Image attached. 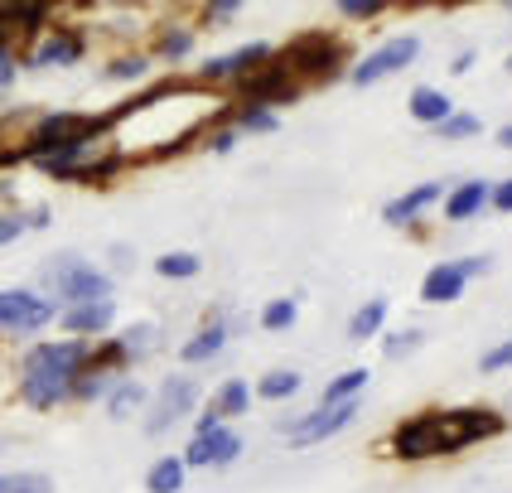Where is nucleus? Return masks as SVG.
I'll list each match as a JSON object with an SVG mask.
<instances>
[{"label": "nucleus", "mask_w": 512, "mask_h": 493, "mask_svg": "<svg viewBox=\"0 0 512 493\" xmlns=\"http://www.w3.org/2000/svg\"><path fill=\"white\" fill-rule=\"evenodd\" d=\"M266 58H271V44H242L237 54H223V58H213V63H203V78H208V83L252 78L256 68H266Z\"/></svg>", "instance_id": "obj_11"}, {"label": "nucleus", "mask_w": 512, "mask_h": 493, "mask_svg": "<svg viewBox=\"0 0 512 493\" xmlns=\"http://www.w3.org/2000/svg\"><path fill=\"white\" fill-rule=\"evenodd\" d=\"M237 10H242L237 0H218V5H208V20H232Z\"/></svg>", "instance_id": "obj_37"}, {"label": "nucleus", "mask_w": 512, "mask_h": 493, "mask_svg": "<svg viewBox=\"0 0 512 493\" xmlns=\"http://www.w3.org/2000/svg\"><path fill=\"white\" fill-rule=\"evenodd\" d=\"M145 489L150 493H179L184 489V460H174V455L155 460L150 464V474H145Z\"/></svg>", "instance_id": "obj_18"}, {"label": "nucleus", "mask_w": 512, "mask_h": 493, "mask_svg": "<svg viewBox=\"0 0 512 493\" xmlns=\"http://www.w3.org/2000/svg\"><path fill=\"white\" fill-rule=\"evenodd\" d=\"M508 73H512V58H508Z\"/></svg>", "instance_id": "obj_43"}, {"label": "nucleus", "mask_w": 512, "mask_h": 493, "mask_svg": "<svg viewBox=\"0 0 512 493\" xmlns=\"http://www.w3.org/2000/svg\"><path fill=\"white\" fill-rule=\"evenodd\" d=\"M416 54H421V39H416V34H392L387 44H377V49L353 68V83L368 87V83H377V78H387V73H401L406 63H416Z\"/></svg>", "instance_id": "obj_5"}, {"label": "nucleus", "mask_w": 512, "mask_h": 493, "mask_svg": "<svg viewBox=\"0 0 512 493\" xmlns=\"http://www.w3.org/2000/svg\"><path fill=\"white\" fill-rule=\"evenodd\" d=\"M498 141H503V145H508V150H512V121H508V126H503V136H498Z\"/></svg>", "instance_id": "obj_42"}, {"label": "nucleus", "mask_w": 512, "mask_h": 493, "mask_svg": "<svg viewBox=\"0 0 512 493\" xmlns=\"http://www.w3.org/2000/svg\"><path fill=\"white\" fill-rule=\"evenodd\" d=\"M358 411H363L358 402L319 406V411H310L305 421H295V426H290V440H295V445H314V440H329V435H339L343 426H353V416H358Z\"/></svg>", "instance_id": "obj_8"}, {"label": "nucleus", "mask_w": 512, "mask_h": 493, "mask_svg": "<svg viewBox=\"0 0 512 493\" xmlns=\"http://www.w3.org/2000/svg\"><path fill=\"white\" fill-rule=\"evenodd\" d=\"M435 131H440L445 141H459V136H479V131H484V121H479L474 112H450Z\"/></svg>", "instance_id": "obj_27"}, {"label": "nucleus", "mask_w": 512, "mask_h": 493, "mask_svg": "<svg viewBox=\"0 0 512 493\" xmlns=\"http://www.w3.org/2000/svg\"><path fill=\"white\" fill-rule=\"evenodd\" d=\"M256 392L266 397V402H281V397H295L300 392V373H290V368H276V373H266L256 382Z\"/></svg>", "instance_id": "obj_24"}, {"label": "nucleus", "mask_w": 512, "mask_h": 493, "mask_svg": "<svg viewBox=\"0 0 512 493\" xmlns=\"http://www.w3.org/2000/svg\"><path fill=\"white\" fill-rule=\"evenodd\" d=\"M252 406V387L242 382V377H232V382H223L218 387V397H213V416L223 421V416H242Z\"/></svg>", "instance_id": "obj_20"}, {"label": "nucleus", "mask_w": 512, "mask_h": 493, "mask_svg": "<svg viewBox=\"0 0 512 493\" xmlns=\"http://www.w3.org/2000/svg\"><path fill=\"white\" fill-rule=\"evenodd\" d=\"M87 368V344L83 339H63V344H34L25 353V368H20V397L29 406H58Z\"/></svg>", "instance_id": "obj_2"}, {"label": "nucleus", "mask_w": 512, "mask_h": 493, "mask_svg": "<svg viewBox=\"0 0 512 493\" xmlns=\"http://www.w3.org/2000/svg\"><path fill=\"white\" fill-rule=\"evenodd\" d=\"M223 344H228V324H223V319H213V324H203L199 334L179 348V358H184V363H203V358H213Z\"/></svg>", "instance_id": "obj_17"}, {"label": "nucleus", "mask_w": 512, "mask_h": 493, "mask_svg": "<svg viewBox=\"0 0 512 493\" xmlns=\"http://www.w3.org/2000/svg\"><path fill=\"white\" fill-rule=\"evenodd\" d=\"M368 387V373L363 368H348L343 377H334L329 387H324V406H334V402H358V392Z\"/></svg>", "instance_id": "obj_23"}, {"label": "nucleus", "mask_w": 512, "mask_h": 493, "mask_svg": "<svg viewBox=\"0 0 512 493\" xmlns=\"http://www.w3.org/2000/svg\"><path fill=\"white\" fill-rule=\"evenodd\" d=\"M426 334L421 329H406V334H397V339H387V358H401V353H411V348L421 344Z\"/></svg>", "instance_id": "obj_34"}, {"label": "nucleus", "mask_w": 512, "mask_h": 493, "mask_svg": "<svg viewBox=\"0 0 512 493\" xmlns=\"http://www.w3.org/2000/svg\"><path fill=\"white\" fill-rule=\"evenodd\" d=\"M334 63H343V49L339 39H324V34L295 39L285 54V68H300V73H334Z\"/></svg>", "instance_id": "obj_10"}, {"label": "nucleus", "mask_w": 512, "mask_h": 493, "mask_svg": "<svg viewBox=\"0 0 512 493\" xmlns=\"http://www.w3.org/2000/svg\"><path fill=\"white\" fill-rule=\"evenodd\" d=\"M242 97L247 102H271V97H290V68L285 63H266V68H256L252 78H242Z\"/></svg>", "instance_id": "obj_13"}, {"label": "nucleus", "mask_w": 512, "mask_h": 493, "mask_svg": "<svg viewBox=\"0 0 512 493\" xmlns=\"http://www.w3.org/2000/svg\"><path fill=\"white\" fill-rule=\"evenodd\" d=\"M488 203H493L498 213H512V179H503L498 189H488Z\"/></svg>", "instance_id": "obj_35"}, {"label": "nucleus", "mask_w": 512, "mask_h": 493, "mask_svg": "<svg viewBox=\"0 0 512 493\" xmlns=\"http://www.w3.org/2000/svg\"><path fill=\"white\" fill-rule=\"evenodd\" d=\"M10 25H15V20H10V10H0V49H5V34H10Z\"/></svg>", "instance_id": "obj_41"}, {"label": "nucleus", "mask_w": 512, "mask_h": 493, "mask_svg": "<svg viewBox=\"0 0 512 493\" xmlns=\"http://www.w3.org/2000/svg\"><path fill=\"white\" fill-rule=\"evenodd\" d=\"M484 203H488V184H484V179H464L459 189H450V194H445V218H450V223H464V218H474Z\"/></svg>", "instance_id": "obj_14"}, {"label": "nucleus", "mask_w": 512, "mask_h": 493, "mask_svg": "<svg viewBox=\"0 0 512 493\" xmlns=\"http://www.w3.org/2000/svg\"><path fill=\"white\" fill-rule=\"evenodd\" d=\"M411 116H416V121H430V126H440V121L450 116V97L435 92V87H416V92H411Z\"/></svg>", "instance_id": "obj_19"}, {"label": "nucleus", "mask_w": 512, "mask_h": 493, "mask_svg": "<svg viewBox=\"0 0 512 493\" xmlns=\"http://www.w3.org/2000/svg\"><path fill=\"white\" fill-rule=\"evenodd\" d=\"M189 44H194V39H189L184 29H170V34L160 39V54H165V58H184V54H189Z\"/></svg>", "instance_id": "obj_32"}, {"label": "nucleus", "mask_w": 512, "mask_h": 493, "mask_svg": "<svg viewBox=\"0 0 512 493\" xmlns=\"http://www.w3.org/2000/svg\"><path fill=\"white\" fill-rule=\"evenodd\" d=\"M15 83V58H10V49H0V87Z\"/></svg>", "instance_id": "obj_38"}, {"label": "nucleus", "mask_w": 512, "mask_h": 493, "mask_svg": "<svg viewBox=\"0 0 512 493\" xmlns=\"http://www.w3.org/2000/svg\"><path fill=\"white\" fill-rule=\"evenodd\" d=\"M479 368H484V373H498V368H512V339H508V344H498V348H488L484 358H479Z\"/></svg>", "instance_id": "obj_30"}, {"label": "nucleus", "mask_w": 512, "mask_h": 493, "mask_svg": "<svg viewBox=\"0 0 512 493\" xmlns=\"http://www.w3.org/2000/svg\"><path fill=\"white\" fill-rule=\"evenodd\" d=\"M203 261L194 252H170V257H155V271L160 276H170V281H189V276H199Z\"/></svg>", "instance_id": "obj_25"}, {"label": "nucleus", "mask_w": 512, "mask_h": 493, "mask_svg": "<svg viewBox=\"0 0 512 493\" xmlns=\"http://www.w3.org/2000/svg\"><path fill=\"white\" fill-rule=\"evenodd\" d=\"M0 493H54V484H49V474L20 469V474H0Z\"/></svg>", "instance_id": "obj_26"}, {"label": "nucleus", "mask_w": 512, "mask_h": 493, "mask_svg": "<svg viewBox=\"0 0 512 493\" xmlns=\"http://www.w3.org/2000/svg\"><path fill=\"white\" fill-rule=\"evenodd\" d=\"M78 58H83V39H78L73 29L49 34V39L34 49V63H39V68H54V63H78Z\"/></svg>", "instance_id": "obj_15"}, {"label": "nucleus", "mask_w": 512, "mask_h": 493, "mask_svg": "<svg viewBox=\"0 0 512 493\" xmlns=\"http://www.w3.org/2000/svg\"><path fill=\"white\" fill-rule=\"evenodd\" d=\"M450 68H455V73H469V68H474V54H459Z\"/></svg>", "instance_id": "obj_40"}, {"label": "nucleus", "mask_w": 512, "mask_h": 493, "mask_svg": "<svg viewBox=\"0 0 512 493\" xmlns=\"http://www.w3.org/2000/svg\"><path fill=\"white\" fill-rule=\"evenodd\" d=\"M503 431V416L484 406H455V411H421L411 421H401L392 435V450L401 460H426V455H455L474 440Z\"/></svg>", "instance_id": "obj_1"}, {"label": "nucleus", "mask_w": 512, "mask_h": 493, "mask_svg": "<svg viewBox=\"0 0 512 493\" xmlns=\"http://www.w3.org/2000/svg\"><path fill=\"white\" fill-rule=\"evenodd\" d=\"M54 286H58V295L68 300V310H73V305H102V300H112V281H107L97 266H87V261H78V257L58 261Z\"/></svg>", "instance_id": "obj_3"}, {"label": "nucleus", "mask_w": 512, "mask_h": 493, "mask_svg": "<svg viewBox=\"0 0 512 493\" xmlns=\"http://www.w3.org/2000/svg\"><path fill=\"white\" fill-rule=\"evenodd\" d=\"M339 10L348 20H372V15H382V0H343Z\"/></svg>", "instance_id": "obj_33"}, {"label": "nucleus", "mask_w": 512, "mask_h": 493, "mask_svg": "<svg viewBox=\"0 0 512 493\" xmlns=\"http://www.w3.org/2000/svg\"><path fill=\"white\" fill-rule=\"evenodd\" d=\"M295 315H300V310H295V300H271V305L261 310V324H266V329H290Z\"/></svg>", "instance_id": "obj_28"}, {"label": "nucleus", "mask_w": 512, "mask_h": 493, "mask_svg": "<svg viewBox=\"0 0 512 493\" xmlns=\"http://www.w3.org/2000/svg\"><path fill=\"white\" fill-rule=\"evenodd\" d=\"M194 402H199V382L194 377H170L165 387H160V402H155V416L145 421V431L150 435H160V431H170L174 421H184L189 411H194Z\"/></svg>", "instance_id": "obj_7"}, {"label": "nucleus", "mask_w": 512, "mask_h": 493, "mask_svg": "<svg viewBox=\"0 0 512 493\" xmlns=\"http://www.w3.org/2000/svg\"><path fill=\"white\" fill-rule=\"evenodd\" d=\"M242 455V435L228 431V426H218V431L208 435H194V445L184 450V469L194 464V469H208V464H232Z\"/></svg>", "instance_id": "obj_9"}, {"label": "nucleus", "mask_w": 512, "mask_h": 493, "mask_svg": "<svg viewBox=\"0 0 512 493\" xmlns=\"http://www.w3.org/2000/svg\"><path fill=\"white\" fill-rule=\"evenodd\" d=\"M242 126H247V131H276V112H271V107H247V112H242Z\"/></svg>", "instance_id": "obj_29"}, {"label": "nucleus", "mask_w": 512, "mask_h": 493, "mask_svg": "<svg viewBox=\"0 0 512 493\" xmlns=\"http://www.w3.org/2000/svg\"><path fill=\"white\" fill-rule=\"evenodd\" d=\"M232 145H237V131H218L213 136V150H232Z\"/></svg>", "instance_id": "obj_39"}, {"label": "nucleus", "mask_w": 512, "mask_h": 493, "mask_svg": "<svg viewBox=\"0 0 512 493\" xmlns=\"http://www.w3.org/2000/svg\"><path fill=\"white\" fill-rule=\"evenodd\" d=\"M54 315L58 305L34 295V290H0V329H10V334H34Z\"/></svg>", "instance_id": "obj_4"}, {"label": "nucleus", "mask_w": 512, "mask_h": 493, "mask_svg": "<svg viewBox=\"0 0 512 493\" xmlns=\"http://www.w3.org/2000/svg\"><path fill=\"white\" fill-rule=\"evenodd\" d=\"M112 300H102V305H73V310H63V329L68 334H102L107 324H112Z\"/></svg>", "instance_id": "obj_16"}, {"label": "nucleus", "mask_w": 512, "mask_h": 493, "mask_svg": "<svg viewBox=\"0 0 512 493\" xmlns=\"http://www.w3.org/2000/svg\"><path fill=\"white\" fill-rule=\"evenodd\" d=\"M141 406H145V387H141V382H116L112 392H107V411H112L116 421L136 416Z\"/></svg>", "instance_id": "obj_21"}, {"label": "nucleus", "mask_w": 512, "mask_h": 493, "mask_svg": "<svg viewBox=\"0 0 512 493\" xmlns=\"http://www.w3.org/2000/svg\"><path fill=\"white\" fill-rule=\"evenodd\" d=\"M145 68H150V63H145L141 54H131V58H116L112 68H107V78H141Z\"/></svg>", "instance_id": "obj_31"}, {"label": "nucleus", "mask_w": 512, "mask_h": 493, "mask_svg": "<svg viewBox=\"0 0 512 493\" xmlns=\"http://www.w3.org/2000/svg\"><path fill=\"white\" fill-rule=\"evenodd\" d=\"M435 199H445V184H440V179H426V184H416V189H406L401 199L387 203V208H382V218H387L392 228H406V223H416Z\"/></svg>", "instance_id": "obj_12"}, {"label": "nucleus", "mask_w": 512, "mask_h": 493, "mask_svg": "<svg viewBox=\"0 0 512 493\" xmlns=\"http://www.w3.org/2000/svg\"><path fill=\"white\" fill-rule=\"evenodd\" d=\"M25 228H29V218H0V247H5V242H15Z\"/></svg>", "instance_id": "obj_36"}, {"label": "nucleus", "mask_w": 512, "mask_h": 493, "mask_svg": "<svg viewBox=\"0 0 512 493\" xmlns=\"http://www.w3.org/2000/svg\"><path fill=\"white\" fill-rule=\"evenodd\" d=\"M488 261L474 257V261H440V266H430L426 281H421V300H430V305H450L455 295H464V286L484 271Z\"/></svg>", "instance_id": "obj_6"}, {"label": "nucleus", "mask_w": 512, "mask_h": 493, "mask_svg": "<svg viewBox=\"0 0 512 493\" xmlns=\"http://www.w3.org/2000/svg\"><path fill=\"white\" fill-rule=\"evenodd\" d=\"M382 324H387V300L377 295V300H368V305H363L358 315L348 319V334H353V339H372V334H377Z\"/></svg>", "instance_id": "obj_22"}]
</instances>
